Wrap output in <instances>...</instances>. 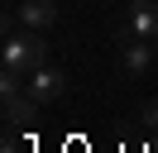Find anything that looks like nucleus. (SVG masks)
<instances>
[{"instance_id": "423d86ee", "label": "nucleus", "mask_w": 158, "mask_h": 153, "mask_svg": "<svg viewBox=\"0 0 158 153\" xmlns=\"http://www.w3.org/2000/svg\"><path fill=\"white\" fill-rule=\"evenodd\" d=\"M39 120V101H34V91L24 86V91H15V96H5V124H34Z\"/></svg>"}, {"instance_id": "20e7f679", "label": "nucleus", "mask_w": 158, "mask_h": 153, "mask_svg": "<svg viewBox=\"0 0 158 153\" xmlns=\"http://www.w3.org/2000/svg\"><path fill=\"white\" fill-rule=\"evenodd\" d=\"M125 29H129L134 38H148V43H153V38H158V0H134Z\"/></svg>"}, {"instance_id": "6e6552de", "label": "nucleus", "mask_w": 158, "mask_h": 153, "mask_svg": "<svg viewBox=\"0 0 158 153\" xmlns=\"http://www.w3.org/2000/svg\"><path fill=\"white\" fill-rule=\"evenodd\" d=\"M0 153H19V139H15V124H10V134H5V143H0Z\"/></svg>"}, {"instance_id": "7ed1b4c3", "label": "nucleus", "mask_w": 158, "mask_h": 153, "mask_svg": "<svg viewBox=\"0 0 158 153\" xmlns=\"http://www.w3.org/2000/svg\"><path fill=\"white\" fill-rule=\"evenodd\" d=\"M148 62H153V48H148V38H134L129 29H120V67H125L129 76H139Z\"/></svg>"}, {"instance_id": "f257e3e1", "label": "nucleus", "mask_w": 158, "mask_h": 153, "mask_svg": "<svg viewBox=\"0 0 158 153\" xmlns=\"http://www.w3.org/2000/svg\"><path fill=\"white\" fill-rule=\"evenodd\" d=\"M43 62H48V43H43V34L24 29V34H10V38H5V72L29 76L34 67H43Z\"/></svg>"}, {"instance_id": "1a4fd4ad", "label": "nucleus", "mask_w": 158, "mask_h": 153, "mask_svg": "<svg viewBox=\"0 0 158 153\" xmlns=\"http://www.w3.org/2000/svg\"><path fill=\"white\" fill-rule=\"evenodd\" d=\"M153 43H158V38H153Z\"/></svg>"}, {"instance_id": "f03ea898", "label": "nucleus", "mask_w": 158, "mask_h": 153, "mask_svg": "<svg viewBox=\"0 0 158 153\" xmlns=\"http://www.w3.org/2000/svg\"><path fill=\"white\" fill-rule=\"evenodd\" d=\"M24 86L34 91V101H39V105H53V101L67 96V72L53 67V62H43V67H34V72L24 76Z\"/></svg>"}, {"instance_id": "39448f33", "label": "nucleus", "mask_w": 158, "mask_h": 153, "mask_svg": "<svg viewBox=\"0 0 158 153\" xmlns=\"http://www.w3.org/2000/svg\"><path fill=\"white\" fill-rule=\"evenodd\" d=\"M15 14H19V24L34 29V34H43V29L58 24V5H53V0H19V10H15Z\"/></svg>"}, {"instance_id": "0eeeda50", "label": "nucleus", "mask_w": 158, "mask_h": 153, "mask_svg": "<svg viewBox=\"0 0 158 153\" xmlns=\"http://www.w3.org/2000/svg\"><path fill=\"white\" fill-rule=\"evenodd\" d=\"M139 115H144V124H153V129H158V101H148V105H144Z\"/></svg>"}]
</instances>
